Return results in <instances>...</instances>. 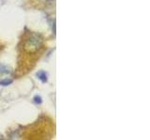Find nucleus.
Instances as JSON below:
<instances>
[{"label":"nucleus","instance_id":"obj_3","mask_svg":"<svg viewBox=\"0 0 150 140\" xmlns=\"http://www.w3.org/2000/svg\"><path fill=\"white\" fill-rule=\"evenodd\" d=\"M11 73V69H9L8 66L4 65L2 64H0V75L3 74H9Z\"/></svg>","mask_w":150,"mask_h":140},{"label":"nucleus","instance_id":"obj_6","mask_svg":"<svg viewBox=\"0 0 150 140\" xmlns=\"http://www.w3.org/2000/svg\"><path fill=\"white\" fill-rule=\"evenodd\" d=\"M41 1L45 3V2H49V1H51V0H41Z\"/></svg>","mask_w":150,"mask_h":140},{"label":"nucleus","instance_id":"obj_4","mask_svg":"<svg viewBox=\"0 0 150 140\" xmlns=\"http://www.w3.org/2000/svg\"><path fill=\"white\" fill-rule=\"evenodd\" d=\"M11 83H12V79L11 78H6V79H3V80H0V85H2V86H8Z\"/></svg>","mask_w":150,"mask_h":140},{"label":"nucleus","instance_id":"obj_2","mask_svg":"<svg viewBox=\"0 0 150 140\" xmlns=\"http://www.w3.org/2000/svg\"><path fill=\"white\" fill-rule=\"evenodd\" d=\"M37 77L38 78L40 79L42 83H46L47 80H48V75H47L45 71H42V70H40V71L37 73Z\"/></svg>","mask_w":150,"mask_h":140},{"label":"nucleus","instance_id":"obj_5","mask_svg":"<svg viewBox=\"0 0 150 140\" xmlns=\"http://www.w3.org/2000/svg\"><path fill=\"white\" fill-rule=\"evenodd\" d=\"M34 102L36 103L37 105H40L42 103V100H41V97L40 95H36L34 97Z\"/></svg>","mask_w":150,"mask_h":140},{"label":"nucleus","instance_id":"obj_1","mask_svg":"<svg viewBox=\"0 0 150 140\" xmlns=\"http://www.w3.org/2000/svg\"><path fill=\"white\" fill-rule=\"evenodd\" d=\"M42 44V38L40 35L33 34L30 36V37L26 40L25 48L28 49L30 51H35L40 48Z\"/></svg>","mask_w":150,"mask_h":140}]
</instances>
